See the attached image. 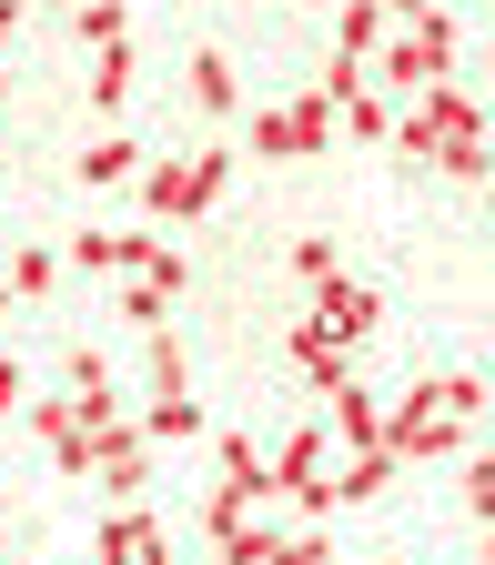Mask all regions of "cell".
Returning a JSON list of instances; mask_svg holds the SVG:
<instances>
[{"label":"cell","mask_w":495,"mask_h":565,"mask_svg":"<svg viewBox=\"0 0 495 565\" xmlns=\"http://www.w3.org/2000/svg\"><path fill=\"white\" fill-rule=\"evenodd\" d=\"M141 435H152V445H182V435H202V404H192V394H152Z\"/></svg>","instance_id":"obj_19"},{"label":"cell","mask_w":495,"mask_h":565,"mask_svg":"<svg viewBox=\"0 0 495 565\" xmlns=\"http://www.w3.org/2000/svg\"><path fill=\"white\" fill-rule=\"evenodd\" d=\"M294 273H304V282H314V294H324V282H344V253H334V243L314 233V243H294Z\"/></svg>","instance_id":"obj_26"},{"label":"cell","mask_w":495,"mask_h":565,"mask_svg":"<svg viewBox=\"0 0 495 565\" xmlns=\"http://www.w3.org/2000/svg\"><path fill=\"white\" fill-rule=\"evenodd\" d=\"M324 424H334V435H344L354 455H365V445H385V404H375L365 384H344V394H324Z\"/></svg>","instance_id":"obj_13"},{"label":"cell","mask_w":495,"mask_h":565,"mask_svg":"<svg viewBox=\"0 0 495 565\" xmlns=\"http://www.w3.org/2000/svg\"><path fill=\"white\" fill-rule=\"evenodd\" d=\"M324 141H334V102L324 92H294V102H273V111L243 121L253 162H324Z\"/></svg>","instance_id":"obj_2"},{"label":"cell","mask_w":495,"mask_h":565,"mask_svg":"<svg viewBox=\"0 0 495 565\" xmlns=\"http://www.w3.org/2000/svg\"><path fill=\"white\" fill-rule=\"evenodd\" d=\"M404 41H424V61H435V71H455V21H445V0H435V11H424Z\"/></svg>","instance_id":"obj_25"},{"label":"cell","mask_w":495,"mask_h":565,"mask_svg":"<svg viewBox=\"0 0 495 565\" xmlns=\"http://www.w3.org/2000/svg\"><path fill=\"white\" fill-rule=\"evenodd\" d=\"M0 323H11V282H0Z\"/></svg>","instance_id":"obj_35"},{"label":"cell","mask_w":495,"mask_h":565,"mask_svg":"<svg viewBox=\"0 0 495 565\" xmlns=\"http://www.w3.org/2000/svg\"><path fill=\"white\" fill-rule=\"evenodd\" d=\"M192 102L223 121L233 102H243V82H233V51H192Z\"/></svg>","instance_id":"obj_16"},{"label":"cell","mask_w":495,"mask_h":565,"mask_svg":"<svg viewBox=\"0 0 495 565\" xmlns=\"http://www.w3.org/2000/svg\"><path fill=\"white\" fill-rule=\"evenodd\" d=\"M82 92H92V111H122V102H131V51H122V41L92 51V82H82Z\"/></svg>","instance_id":"obj_18"},{"label":"cell","mask_w":495,"mask_h":565,"mask_svg":"<svg viewBox=\"0 0 495 565\" xmlns=\"http://www.w3.org/2000/svg\"><path fill=\"white\" fill-rule=\"evenodd\" d=\"M273 494H294V515L324 525L334 515V484H324V424H304V435L273 445Z\"/></svg>","instance_id":"obj_4"},{"label":"cell","mask_w":495,"mask_h":565,"mask_svg":"<svg viewBox=\"0 0 495 565\" xmlns=\"http://www.w3.org/2000/svg\"><path fill=\"white\" fill-rule=\"evenodd\" d=\"M82 182H141V141H92V152H82Z\"/></svg>","instance_id":"obj_20"},{"label":"cell","mask_w":495,"mask_h":565,"mask_svg":"<svg viewBox=\"0 0 495 565\" xmlns=\"http://www.w3.org/2000/svg\"><path fill=\"white\" fill-rule=\"evenodd\" d=\"M141 253H152L141 233H82V243H71V263H82V273H141Z\"/></svg>","instance_id":"obj_15"},{"label":"cell","mask_w":495,"mask_h":565,"mask_svg":"<svg viewBox=\"0 0 495 565\" xmlns=\"http://www.w3.org/2000/svg\"><path fill=\"white\" fill-rule=\"evenodd\" d=\"M424 11H435V0H385V21H394V31H414Z\"/></svg>","instance_id":"obj_31"},{"label":"cell","mask_w":495,"mask_h":565,"mask_svg":"<svg viewBox=\"0 0 495 565\" xmlns=\"http://www.w3.org/2000/svg\"><path fill=\"white\" fill-rule=\"evenodd\" d=\"M385 445H394L404 465H435V455H455V445H465V424H455V414H435V394H424V384H404V404L385 414Z\"/></svg>","instance_id":"obj_5"},{"label":"cell","mask_w":495,"mask_h":565,"mask_svg":"<svg viewBox=\"0 0 495 565\" xmlns=\"http://www.w3.org/2000/svg\"><path fill=\"white\" fill-rule=\"evenodd\" d=\"M465 484H495V445H485V455H475V475H465Z\"/></svg>","instance_id":"obj_33"},{"label":"cell","mask_w":495,"mask_h":565,"mask_svg":"<svg viewBox=\"0 0 495 565\" xmlns=\"http://www.w3.org/2000/svg\"><path fill=\"white\" fill-rule=\"evenodd\" d=\"M314 323H324V333H334V343L354 353V343H365V333L385 323V303L365 294V282H324V313H314Z\"/></svg>","instance_id":"obj_8"},{"label":"cell","mask_w":495,"mask_h":565,"mask_svg":"<svg viewBox=\"0 0 495 565\" xmlns=\"http://www.w3.org/2000/svg\"><path fill=\"white\" fill-rule=\"evenodd\" d=\"M11 31H21V0H0V41H11Z\"/></svg>","instance_id":"obj_34"},{"label":"cell","mask_w":495,"mask_h":565,"mask_svg":"<svg viewBox=\"0 0 495 565\" xmlns=\"http://www.w3.org/2000/svg\"><path fill=\"white\" fill-rule=\"evenodd\" d=\"M152 394H182V343L152 333Z\"/></svg>","instance_id":"obj_29"},{"label":"cell","mask_w":495,"mask_h":565,"mask_svg":"<svg viewBox=\"0 0 495 565\" xmlns=\"http://www.w3.org/2000/svg\"><path fill=\"white\" fill-rule=\"evenodd\" d=\"M223 182H233V152H223V141H202V152H182V162H152V172H141V202H152L162 223H192V212H212V202H223Z\"/></svg>","instance_id":"obj_3"},{"label":"cell","mask_w":495,"mask_h":565,"mask_svg":"<svg viewBox=\"0 0 495 565\" xmlns=\"http://www.w3.org/2000/svg\"><path fill=\"white\" fill-rule=\"evenodd\" d=\"M102 565H172V525L152 505H112L102 525Z\"/></svg>","instance_id":"obj_7"},{"label":"cell","mask_w":495,"mask_h":565,"mask_svg":"<svg viewBox=\"0 0 495 565\" xmlns=\"http://www.w3.org/2000/svg\"><path fill=\"white\" fill-rule=\"evenodd\" d=\"M141 273H152V282H162V294H182V282H192V263H182L172 243H152V253H141Z\"/></svg>","instance_id":"obj_28"},{"label":"cell","mask_w":495,"mask_h":565,"mask_svg":"<svg viewBox=\"0 0 495 565\" xmlns=\"http://www.w3.org/2000/svg\"><path fill=\"white\" fill-rule=\"evenodd\" d=\"M394 565H404V555H394Z\"/></svg>","instance_id":"obj_39"},{"label":"cell","mask_w":495,"mask_h":565,"mask_svg":"<svg viewBox=\"0 0 495 565\" xmlns=\"http://www.w3.org/2000/svg\"><path fill=\"white\" fill-rule=\"evenodd\" d=\"M485 223H495V182H485Z\"/></svg>","instance_id":"obj_36"},{"label":"cell","mask_w":495,"mask_h":565,"mask_svg":"<svg viewBox=\"0 0 495 565\" xmlns=\"http://www.w3.org/2000/svg\"><path fill=\"white\" fill-rule=\"evenodd\" d=\"M51 282H61V253H41V243L11 253V303H21V294H51Z\"/></svg>","instance_id":"obj_22"},{"label":"cell","mask_w":495,"mask_h":565,"mask_svg":"<svg viewBox=\"0 0 495 565\" xmlns=\"http://www.w3.org/2000/svg\"><path fill=\"white\" fill-rule=\"evenodd\" d=\"M394 475H404V455L394 445H365V455L334 475V505H375V494H394Z\"/></svg>","instance_id":"obj_11"},{"label":"cell","mask_w":495,"mask_h":565,"mask_svg":"<svg viewBox=\"0 0 495 565\" xmlns=\"http://www.w3.org/2000/svg\"><path fill=\"white\" fill-rule=\"evenodd\" d=\"M394 41V21H385V0H344L334 11V61H365L375 71V51Z\"/></svg>","instance_id":"obj_9"},{"label":"cell","mask_w":495,"mask_h":565,"mask_svg":"<svg viewBox=\"0 0 495 565\" xmlns=\"http://www.w3.org/2000/svg\"><path fill=\"white\" fill-rule=\"evenodd\" d=\"M263 565H334V535H324V525H283Z\"/></svg>","instance_id":"obj_21"},{"label":"cell","mask_w":495,"mask_h":565,"mask_svg":"<svg viewBox=\"0 0 495 565\" xmlns=\"http://www.w3.org/2000/svg\"><path fill=\"white\" fill-rule=\"evenodd\" d=\"M334 121H344L354 141H394V102H385L375 82H365V92H354V102H334Z\"/></svg>","instance_id":"obj_17"},{"label":"cell","mask_w":495,"mask_h":565,"mask_svg":"<svg viewBox=\"0 0 495 565\" xmlns=\"http://www.w3.org/2000/svg\"><path fill=\"white\" fill-rule=\"evenodd\" d=\"M485 565H495V525H485Z\"/></svg>","instance_id":"obj_37"},{"label":"cell","mask_w":495,"mask_h":565,"mask_svg":"<svg viewBox=\"0 0 495 565\" xmlns=\"http://www.w3.org/2000/svg\"><path fill=\"white\" fill-rule=\"evenodd\" d=\"M394 152H404V162H435V172H455V182H495V162H485V102H475L465 82H424V92L394 111Z\"/></svg>","instance_id":"obj_1"},{"label":"cell","mask_w":495,"mask_h":565,"mask_svg":"<svg viewBox=\"0 0 495 565\" xmlns=\"http://www.w3.org/2000/svg\"><path fill=\"white\" fill-rule=\"evenodd\" d=\"M21 404H31V374L11 364V353H0V414H21Z\"/></svg>","instance_id":"obj_30"},{"label":"cell","mask_w":495,"mask_h":565,"mask_svg":"<svg viewBox=\"0 0 495 565\" xmlns=\"http://www.w3.org/2000/svg\"><path fill=\"white\" fill-rule=\"evenodd\" d=\"M424 394H435V414H455V424H465V414L485 404V374H435Z\"/></svg>","instance_id":"obj_23"},{"label":"cell","mask_w":495,"mask_h":565,"mask_svg":"<svg viewBox=\"0 0 495 565\" xmlns=\"http://www.w3.org/2000/svg\"><path fill=\"white\" fill-rule=\"evenodd\" d=\"M0 102H11V92H0Z\"/></svg>","instance_id":"obj_38"},{"label":"cell","mask_w":495,"mask_h":565,"mask_svg":"<svg viewBox=\"0 0 495 565\" xmlns=\"http://www.w3.org/2000/svg\"><path fill=\"white\" fill-rule=\"evenodd\" d=\"M162 303H172V294H162L152 273H131V282H122V323H152V333H162Z\"/></svg>","instance_id":"obj_24"},{"label":"cell","mask_w":495,"mask_h":565,"mask_svg":"<svg viewBox=\"0 0 495 565\" xmlns=\"http://www.w3.org/2000/svg\"><path fill=\"white\" fill-rule=\"evenodd\" d=\"M212 455H223V484H243V494H253V505H263V494H273V455H263V445L243 435V424H233V435H223V445H212Z\"/></svg>","instance_id":"obj_14"},{"label":"cell","mask_w":495,"mask_h":565,"mask_svg":"<svg viewBox=\"0 0 495 565\" xmlns=\"http://www.w3.org/2000/svg\"><path fill=\"white\" fill-rule=\"evenodd\" d=\"M122 21H131L122 0H82V41H92V51H112V41H122Z\"/></svg>","instance_id":"obj_27"},{"label":"cell","mask_w":495,"mask_h":565,"mask_svg":"<svg viewBox=\"0 0 495 565\" xmlns=\"http://www.w3.org/2000/svg\"><path fill=\"white\" fill-rule=\"evenodd\" d=\"M424 82H445V71L424 61V41H404V31H394V41L375 51V92H385V102H414Z\"/></svg>","instance_id":"obj_10"},{"label":"cell","mask_w":495,"mask_h":565,"mask_svg":"<svg viewBox=\"0 0 495 565\" xmlns=\"http://www.w3.org/2000/svg\"><path fill=\"white\" fill-rule=\"evenodd\" d=\"M465 505H475V525H495V484H465Z\"/></svg>","instance_id":"obj_32"},{"label":"cell","mask_w":495,"mask_h":565,"mask_svg":"<svg viewBox=\"0 0 495 565\" xmlns=\"http://www.w3.org/2000/svg\"><path fill=\"white\" fill-rule=\"evenodd\" d=\"M92 475L122 494V505H141V494H152V435H141V424H102L92 435Z\"/></svg>","instance_id":"obj_6"},{"label":"cell","mask_w":495,"mask_h":565,"mask_svg":"<svg viewBox=\"0 0 495 565\" xmlns=\"http://www.w3.org/2000/svg\"><path fill=\"white\" fill-rule=\"evenodd\" d=\"M283 343H294V364H304V374H314L324 394H344V384H354V353H344V343H334L324 323H294Z\"/></svg>","instance_id":"obj_12"}]
</instances>
